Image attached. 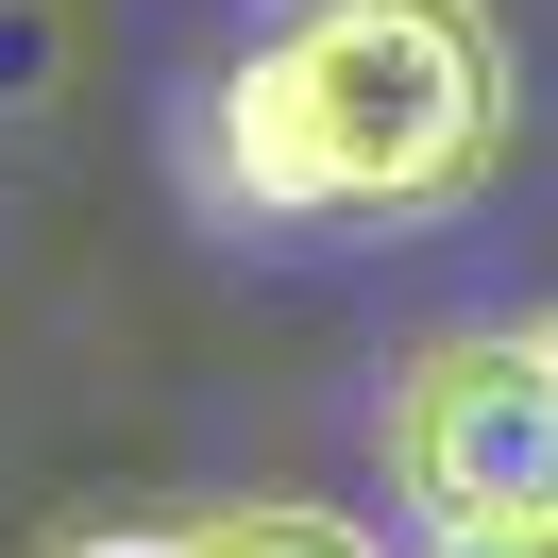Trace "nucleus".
<instances>
[{
	"label": "nucleus",
	"instance_id": "20e7f679",
	"mask_svg": "<svg viewBox=\"0 0 558 558\" xmlns=\"http://www.w3.org/2000/svg\"><path fill=\"white\" fill-rule=\"evenodd\" d=\"M423 558H558V508H508V524H423Z\"/></svg>",
	"mask_w": 558,
	"mask_h": 558
},
{
	"label": "nucleus",
	"instance_id": "f257e3e1",
	"mask_svg": "<svg viewBox=\"0 0 558 558\" xmlns=\"http://www.w3.org/2000/svg\"><path fill=\"white\" fill-rule=\"evenodd\" d=\"M524 69L490 0H271L186 119L220 220H457L508 186Z\"/></svg>",
	"mask_w": 558,
	"mask_h": 558
},
{
	"label": "nucleus",
	"instance_id": "f03ea898",
	"mask_svg": "<svg viewBox=\"0 0 558 558\" xmlns=\"http://www.w3.org/2000/svg\"><path fill=\"white\" fill-rule=\"evenodd\" d=\"M373 457L423 524H508L558 508V322H457L389 373Z\"/></svg>",
	"mask_w": 558,
	"mask_h": 558
},
{
	"label": "nucleus",
	"instance_id": "39448f33",
	"mask_svg": "<svg viewBox=\"0 0 558 558\" xmlns=\"http://www.w3.org/2000/svg\"><path fill=\"white\" fill-rule=\"evenodd\" d=\"M51 558H204L186 524H102V542H51Z\"/></svg>",
	"mask_w": 558,
	"mask_h": 558
},
{
	"label": "nucleus",
	"instance_id": "7ed1b4c3",
	"mask_svg": "<svg viewBox=\"0 0 558 558\" xmlns=\"http://www.w3.org/2000/svg\"><path fill=\"white\" fill-rule=\"evenodd\" d=\"M186 542H204V558H389L355 508H288V490H254V508H204Z\"/></svg>",
	"mask_w": 558,
	"mask_h": 558
}]
</instances>
